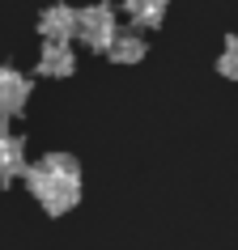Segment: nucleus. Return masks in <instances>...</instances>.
Returning a JSON list of instances; mask_svg holds the SVG:
<instances>
[{"label":"nucleus","mask_w":238,"mask_h":250,"mask_svg":"<svg viewBox=\"0 0 238 250\" xmlns=\"http://www.w3.org/2000/svg\"><path fill=\"white\" fill-rule=\"evenodd\" d=\"M26 187L47 216H64L81 199V166L68 153H47L39 166H26Z\"/></svg>","instance_id":"nucleus-1"},{"label":"nucleus","mask_w":238,"mask_h":250,"mask_svg":"<svg viewBox=\"0 0 238 250\" xmlns=\"http://www.w3.org/2000/svg\"><path fill=\"white\" fill-rule=\"evenodd\" d=\"M115 34H119V26H115V9L111 4H85V9H77V39L90 51H106Z\"/></svg>","instance_id":"nucleus-2"},{"label":"nucleus","mask_w":238,"mask_h":250,"mask_svg":"<svg viewBox=\"0 0 238 250\" xmlns=\"http://www.w3.org/2000/svg\"><path fill=\"white\" fill-rule=\"evenodd\" d=\"M39 34L47 42H72L77 39V9L72 4H47L39 13Z\"/></svg>","instance_id":"nucleus-3"},{"label":"nucleus","mask_w":238,"mask_h":250,"mask_svg":"<svg viewBox=\"0 0 238 250\" xmlns=\"http://www.w3.org/2000/svg\"><path fill=\"white\" fill-rule=\"evenodd\" d=\"M26 102H30V81L22 77L13 64H4V68H0V119L22 115Z\"/></svg>","instance_id":"nucleus-4"},{"label":"nucleus","mask_w":238,"mask_h":250,"mask_svg":"<svg viewBox=\"0 0 238 250\" xmlns=\"http://www.w3.org/2000/svg\"><path fill=\"white\" fill-rule=\"evenodd\" d=\"M4 123L9 119H0V183H13L17 174H26V145Z\"/></svg>","instance_id":"nucleus-5"},{"label":"nucleus","mask_w":238,"mask_h":250,"mask_svg":"<svg viewBox=\"0 0 238 250\" xmlns=\"http://www.w3.org/2000/svg\"><path fill=\"white\" fill-rule=\"evenodd\" d=\"M77 72V55H72V42H47L39 55V77L47 81H64Z\"/></svg>","instance_id":"nucleus-6"},{"label":"nucleus","mask_w":238,"mask_h":250,"mask_svg":"<svg viewBox=\"0 0 238 250\" xmlns=\"http://www.w3.org/2000/svg\"><path fill=\"white\" fill-rule=\"evenodd\" d=\"M145 39H141V30H119L111 47H106V60H115V64H141L145 60Z\"/></svg>","instance_id":"nucleus-7"},{"label":"nucleus","mask_w":238,"mask_h":250,"mask_svg":"<svg viewBox=\"0 0 238 250\" xmlns=\"http://www.w3.org/2000/svg\"><path fill=\"white\" fill-rule=\"evenodd\" d=\"M166 9H170V0H123V13L132 17V26H141V30L162 26Z\"/></svg>","instance_id":"nucleus-8"},{"label":"nucleus","mask_w":238,"mask_h":250,"mask_svg":"<svg viewBox=\"0 0 238 250\" xmlns=\"http://www.w3.org/2000/svg\"><path fill=\"white\" fill-rule=\"evenodd\" d=\"M217 72H221L225 81H238V34H230L221 47V55H217Z\"/></svg>","instance_id":"nucleus-9"}]
</instances>
